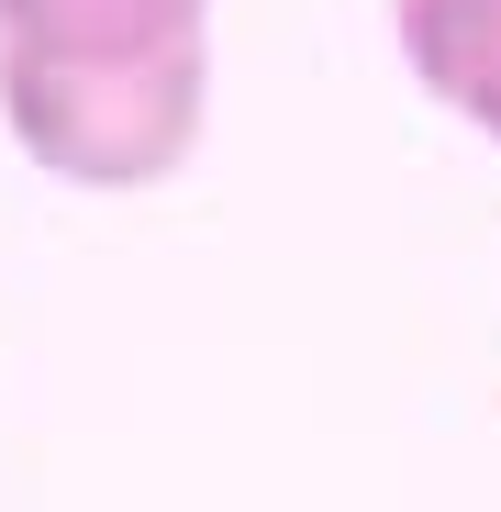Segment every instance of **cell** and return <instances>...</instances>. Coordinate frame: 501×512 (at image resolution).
<instances>
[{
	"mask_svg": "<svg viewBox=\"0 0 501 512\" xmlns=\"http://www.w3.org/2000/svg\"><path fill=\"white\" fill-rule=\"evenodd\" d=\"M0 112L78 190L179 179L212 112V0H0Z\"/></svg>",
	"mask_w": 501,
	"mask_h": 512,
	"instance_id": "1",
	"label": "cell"
},
{
	"mask_svg": "<svg viewBox=\"0 0 501 512\" xmlns=\"http://www.w3.org/2000/svg\"><path fill=\"white\" fill-rule=\"evenodd\" d=\"M401 56L446 112L501 145V0H401Z\"/></svg>",
	"mask_w": 501,
	"mask_h": 512,
	"instance_id": "2",
	"label": "cell"
}]
</instances>
